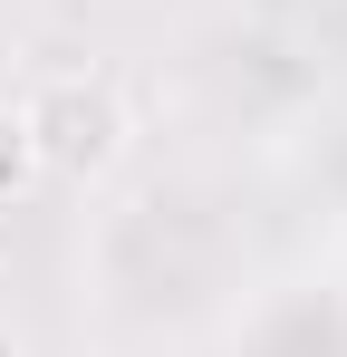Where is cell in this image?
I'll return each mask as SVG.
<instances>
[{
    "label": "cell",
    "instance_id": "cell-1",
    "mask_svg": "<svg viewBox=\"0 0 347 357\" xmlns=\"http://www.w3.org/2000/svg\"><path fill=\"white\" fill-rule=\"evenodd\" d=\"M20 126H29L39 174H58V183L116 174L125 145H135V116H125L116 77H97V68H58V77H39V87L20 97Z\"/></svg>",
    "mask_w": 347,
    "mask_h": 357
},
{
    "label": "cell",
    "instance_id": "cell-2",
    "mask_svg": "<svg viewBox=\"0 0 347 357\" xmlns=\"http://www.w3.org/2000/svg\"><path fill=\"white\" fill-rule=\"evenodd\" d=\"M39 183V155H29V126H20V107H0V203H20Z\"/></svg>",
    "mask_w": 347,
    "mask_h": 357
},
{
    "label": "cell",
    "instance_id": "cell-3",
    "mask_svg": "<svg viewBox=\"0 0 347 357\" xmlns=\"http://www.w3.org/2000/svg\"><path fill=\"white\" fill-rule=\"evenodd\" d=\"M0 328H10V261H0Z\"/></svg>",
    "mask_w": 347,
    "mask_h": 357
}]
</instances>
